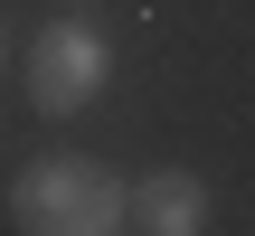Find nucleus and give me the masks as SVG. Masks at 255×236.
Instances as JSON below:
<instances>
[{
    "label": "nucleus",
    "instance_id": "nucleus-1",
    "mask_svg": "<svg viewBox=\"0 0 255 236\" xmlns=\"http://www.w3.org/2000/svg\"><path fill=\"white\" fill-rule=\"evenodd\" d=\"M9 208H19L28 236H114L132 218V189H123L114 170H95V161L57 151V161H28V170H19Z\"/></svg>",
    "mask_w": 255,
    "mask_h": 236
},
{
    "label": "nucleus",
    "instance_id": "nucleus-2",
    "mask_svg": "<svg viewBox=\"0 0 255 236\" xmlns=\"http://www.w3.org/2000/svg\"><path fill=\"white\" fill-rule=\"evenodd\" d=\"M104 76H114L104 38H95L76 9H57V19L38 28V47H28V104H38V114H85V104L104 95Z\"/></svg>",
    "mask_w": 255,
    "mask_h": 236
},
{
    "label": "nucleus",
    "instance_id": "nucleus-3",
    "mask_svg": "<svg viewBox=\"0 0 255 236\" xmlns=\"http://www.w3.org/2000/svg\"><path fill=\"white\" fill-rule=\"evenodd\" d=\"M132 218L151 236H199L208 227V180H189V170H151L142 189H132Z\"/></svg>",
    "mask_w": 255,
    "mask_h": 236
}]
</instances>
